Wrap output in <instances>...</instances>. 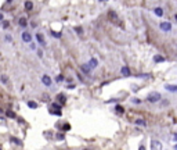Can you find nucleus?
I'll list each match as a JSON object with an SVG mask.
<instances>
[{"instance_id":"obj_21","label":"nucleus","mask_w":177,"mask_h":150,"mask_svg":"<svg viewBox=\"0 0 177 150\" xmlns=\"http://www.w3.org/2000/svg\"><path fill=\"white\" fill-rule=\"evenodd\" d=\"M116 111H118L119 114H122L123 113V107L122 106H116Z\"/></svg>"},{"instance_id":"obj_31","label":"nucleus","mask_w":177,"mask_h":150,"mask_svg":"<svg viewBox=\"0 0 177 150\" xmlns=\"http://www.w3.org/2000/svg\"><path fill=\"white\" fill-rule=\"evenodd\" d=\"M1 20H3V14H1V13H0V21H1Z\"/></svg>"},{"instance_id":"obj_2","label":"nucleus","mask_w":177,"mask_h":150,"mask_svg":"<svg viewBox=\"0 0 177 150\" xmlns=\"http://www.w3.org/2000/svg\"><path fill=\"white\" fill-rule=\"evenodd\" d=\"M158 100H161V95L159 93H151L148 96V102H151V103H155Z\"/></svg>"},{"instance_id":"obj_19","label":"nucleus","mask_w":177,"mask_h":150,"mask_svg":"<svg viewBox=\"0 0 177 150\" xmlns=\"http://www.w3.org/2000/svg\"><path fill=\"white\" fill-rule=\"evenodd\" d=\"M51 107H53V108H55V110H61V104H58V103H53Z\"/></svg>"},{"instance_id":"obj_28","label":"nucleus","mask_w":177,"mask_h":150,"mask_svg":"<svg viewBox=\"0 0 177 150\" xmlns=\"http://www.w3.org/2000/svg\"><path fill=\"white\" fill-rule=\"evenodd\" d=\"M57 138H58L59 140H62V139H64V135H62V134H59V135H57Z\"/></svg>"},{"instance_id":"obj_4","label":"nucleus","mask_w":177,"mask_h":150,"mask_svg":"<svg viewBox=\"0 0 177 150\" xmlns=\"http://www.w3.org/2000/svg\"><path fill=\"white\" fill-rule=\"evenodd\" d=\"M22 40L26 42V43H29L30 40H32V36H30L29 32H22Z\"/></svg>"},{"instance_id":"obj_32","label":"nucleus","mask_w":177,"mask_h":150,"mask_svg":"<svg viewBox=\"0 0 177 150\" xmlns=\"http://www.w3.org/2000/svg\"><path fill=\"white\" fill-rule=\"evenodd\" d=\"M174 139H176V140H177V134H174Z\"/></svg>"},{"instance_id":"obj_14","label":"nucleus","mask_w":177,"mask_h":150,"mask_svg":"<svg viewBox=\"0 0 177 150\" xmlns=\"http://www.w3.org/2000/svg\"><path fill=\"white\" fill-rule=\"evenodd\" d=\"M11 142H14L15 145H22V142H21L19 139H17V138H14V136L11 138Z\"/></svg>"},{"instance_id":"obj_3","label":"nucleus","mask_w":177,"mask_h":150,"mask_svg":"<svg viewBox=\"0 0 177 150\" xmlns=\"http://www.w3.org/2000/svg\"><path fill=\"white\" fill-rule=\"evenodd\" d=\"M159 27H161V29L165 31V32H167V31L172 29V24H170V22H161Z\"/></svg>"},{"instance_id":"obj_1","label":"nucleus","mask_w":177,"mask_h":150,"mask_svg":"<svg viewBox=\"0 0 177 150\" xmlns=\"http://www.w3.org/2000/svg\"><path fill=\"white\" fill-rule=\"evenodd\" d=\"M108 17H109V21L112 22V24H116V25H122L120 24V21H119V17L118 14L114 11V10H109L108 11Z\"/></svg>"},{"instance_id":"obj_18","label":"nucleus","mask_w":177,"mask_h":150,"mask_svg":"<svg viewBox=\"0 0 177 150\" xmlns=\"http://www.w3.org/2000/svg\"><path fill=\"white\" fill-rule=\"evenodd\" d=\"M19 25H21V27H26V20H25V18H21V20H19Z\"/></svg>"},{"instance_id":"obj_17","label":"nucleus","mask_w":177,"mask_h":150,"mask_svg":"<svg viewBox=\"0 0 177 150\" xmlns=\"http://www.w3.org/2000/svg\"><path fill=\"white\" fill-rule=\"evenodd\" d=\"M69 129H71V125H69V124H64V125H62V131L66 132V131H69Z\"/></svg>"},{"instance_id":"obj_6","label":"nucleus","mask_w":177,"mask_h":150,"mask_svg":"<svg viewBox=\"0 0 177 150\" xmlns=\"http://www.w3.org/2000/svg\"><path fill=\"white\" fill-rule=\"evenodd\" d=\"M80 68H82V71H83L86 75H88L90 74V71H91V67H90V65H82Z\"/></svg>"},{"instance_id":"obj_10","label":"nucleus","mask_w":177,"mask_h":150,"mask_svg":"<svg viewBox=\"0 0 177 150\" xmlns=\"http://www.w3.org/2000/svg\"><path fill=\"white\" fill-rule=\"evenodd\" d=\"M154 61L155 63H163L165 61V57H162V56H155L154 57Z\"/></svg>"},{"instance_id":"obj_36","label":"nucleus","mask_w":177,"mask_h":150,"mask_svg":"<svg viewBox=\"0 0 177 150\" xmlns=\"http://www.w3.org/2000/svg\"><path fill=\"white\" fill-rule=\"evenodd\" d=\"M176 149H177V145H176Z\"/></svg>"},{"instance_id":"obj_30","label":"nucleus","mask_w":177,"mask_h":150,"mask_svg":"<svg viewBox=\"0 0 177 150\" xmlns=\"http://www.w3.org/2000/svg\"><path fill=\"white\" fill-rule=\"evenodd\" d=\"M62 79H64V76H62V75H59L58 78H57V81H62Z\"/></svg>"},{"instance_id":"obj_12","label":"nucleus","mask_w":177,"mask_h":150,"mask_svg":"<svg viewBox=\"0 0 177 150\" xmlns=\"http://www.w3.org/2000/svg\"><path fill=\"white\" fill-rule=\"evenodd\" d=\"M57 99H58V102L61 103V104H64V103L66 102V99H65V96H64V95H58V97H57Z\"/></svg>"},{"instance_id":"obj_7","label":"nucleus","mask_w":177,"mask_h":150,"mask_svg":"<svg viewBox=\"0 0 177 150\" xmlns=\"http://www.w3.org/2000/svg\"><path fill=\"white\" fill-rule=\"evenodd\" d=\"M88 65H90L91 68H96V67L98 65V63H97V60H96V59H91V60L88 61Z\"/></svg>"},{"instance_id":"obj_27","label":"nucleus","mask_w":177,"mask_h":150,"mask_svg":"<svg viewBox=\"0 0 177 150\" xmlns=\"http://www.w3.org/2000/svg\"><path fill=\"white\" fill-rule=\"evenodd\" d=\"M7 27H8V22H7V21H4V22H3V28H7Z\"/></svg>"},{"instance_id":"obj_25","label":"nucleus","mask_w":177,"mask_h":150,"mask_svg":"<svg viewBox=\"0 0 177 150\" xmlns=\"http://www.w3.org/2000/svg\"><path fill=\"white\" fill-rule=\"evenodd\" d=\"M43 102H48V95H44L43 96Z\"/></svg>"},{"instance_id":"obj_20","label":"nucleus","mask_w":177,"mask_h":150,"mask_svg":"<svg viewBox=\"0 0 177 150\" xmlns=\"http://www.w3.org/2000/svg\"><path fill=\"white\" fill-rule=\"evenodd\" d=\"M6 114H7V117H11V118H14V117H15V114L11 111V110H10V111H7Z\"/></svg>"},{"instance_id":"obj_11","label":"nucleus","mask_w":177,"mask_h":150,"mask_svg":"<svg viewBox=\"0 0 177 150\" xmlns=\"http://www.w3.org/2000/svg\"><path fill=\"white\" fill-rule=\"evenodd\" d=\"M25 8H26L28 11H30V10L33 8V4H32V1H25Z\"/></svg>"},{"instance_id":"obj_15","label":"nucleus","mask_w":177,"mask_h":150,"mask_svg":"<svg viewBox=\"0 0 177 150\" xmlns=\"http://www.w3.org/2000/svg\"><path fill=\"white\" fill-rule=\"evenodd\" d=\"M28 106L30 108H37V103H35V102H28Z\"/></svg>"},{"instance_id":"obj_29","label":"nucleus","mask_w":177,"mask_h":150,"mask_svg":"<svg viewBox=\"0 0 177 150\" xmlns=\"http://www.w3.org/2000/svg\"><path fill=\"white\" fill-rule=\"evenodd\" d=\"M75 31H76L77 33H82V28H75Z\"/></svg>"},{"instance_id":"obj_9","label":"nucleus","mask_w":177,"mask_h":150,"mask_svg":"<svg viewBox=\"0 0 177 150\" xmlns=\"http://www.w3.org/2000/svg\"><path fill=\"white\" fill-rule=\"evenodd\" d=\"M36 39H37V42L40 45H44V39H43V36H42V33H37L36 35Z\"/></svg>"},{"instance_id":"obj_5","label":"nucleus","mask_w":177,"mask_h":150,"mask_svg":"<svg viewBox=\"0 0 177 150\" xmlns=\"http://www.w3.org/2000/svg\"><path fill=\"white\" fill-rule=\"evenodd\" d=\"M42 82H43L46 86H50V85H51V78H50L48 75H43V78H42Z\"/></svg>"},{"instance_id":"obj_24","label":"nucleus","mask_w":177,"mask_h":150,"mask_svg":"<svg viewBox=\"0 0 177 150\" xmlns=\"http://www.w3.org/2000/svg\"><path fill=\"white\" fill-rule=\"evenodd\" d=\"M6 40H7V42H11V40H13V38H11L10 35H7V36H6Z\"/></svg>"},{"instance_id":"obj_35","label":"nucleus","mask_w":177,"mask_h":150,"mask_svg":"<svg viewBox=\"0 0 177 150\" xmlns=\"http://www.w3.org/2000/svg\"><path fill=\"white\" fill-rule=\"evenodd\" d=\"M174 18H176V21H177V15H176V17H174Z\"/></svg>"},{"instance_id":"obj_33","label":"nucleus","mask_w":177,"mask_h":150,"mask_svg":"<svg viewBox=\"0 0 177 150\" xmlns=\"http://www.w3.org/2000/svg\"><path fill=\"white\" fill-rule=\"evenodd\" d=\"M11 1H13V0H7V3H11Z\"/></svg>"},{"instance_id":"obj_13","label":"nucleus","mask_w":177,"mask_h":150,"mask_svg":"<svg viewBox=\"0 0 177 150\" xmlns=\"http://www.w3.org/2000/svg\"><path fill=\"white\" fill-rule=\"evenodd\" d=\"M155 14L158 15V17H162L163 15V10L162 8H159V7H156V8H155Z\"/></svg>"},{"instance_id":"obj_22","label":"nucleus","mask_w":177,"mask_h":150,"mask_svg":"<svg viewBox=\"0 0 177 150\" xmlns=\"http://www.w3.org/2000/svg\"><path fill=\"white\" fill-rule=\"evenodd\" d=\"M136 124H138V125H145V121H143V120H137V121H136Z\"/></svg>"},{"instance_id":"obj_8","label":"nucleus","mask_w":177,"mask_h":150,"mask_svg":"<svg viewBox=\"0 0 177 150\" xmlns=\"http://www.w3.org/2000/svg\"><path fill=\"white\" fill-rule=\"evenodd\" d=\"M120 72L125 75V76H129V75H130V70H129L127 67H123V68L120 70Z\"/></svg>"},{"instance_id":"obj_23","label":"nucleus","mask_w":177,"mask_h":150,"mask_svg":"<svg viewBox=\"0 0 177 150\" xmlns=\"http://www.w3.org/2000/svg\"><path fill=\"white\" fill-rule=\"evenodd\" d=\"M1 82L3 83H7V76L6 75H1Z\"/></svg>"},{"instance_id":"obj_34","label":"nucleus","mask_w":177,"mask_h":150,"mask_svg":"<svg viewBox=\"0 0 177 150\" xmlns=\"http://www.w3.org/2000/svg\"><path fill=\"white\" fill-rule=\"evenodd\" d=\"M1 113H3V110H1V108H0V114H1Z\"/></svg>"},{"instance_id":"obj_16","label":"nucleus","mask_w":177,"mask_h":150,"mask_svg":"<svg viewBox=\"0 0 177 150\" xmlns=\"http://www.w3.org/2000/svg\"><path fill=\"white\" fill-rule=\"evenodd\" d=\"M166 89L172 90V92H177V86H170V85H166Z\"/></svg>"},{"instance_id":"obj_26","label":"nucleus","mask_w":177,"mask_h":150,"mask_svg":"<svg viewBox=\"0 0 177 150\" xmlns=\"http://www.w3.org/2000/svg\"><path fill=\"white\" fill-rule=\"evenodd\" d=\"M53 36H55V38H61V33H55V32H53Z\"/></svg>"}]
</instances>
